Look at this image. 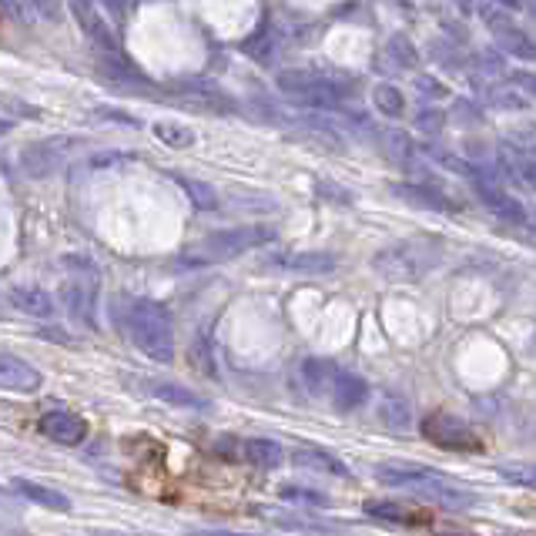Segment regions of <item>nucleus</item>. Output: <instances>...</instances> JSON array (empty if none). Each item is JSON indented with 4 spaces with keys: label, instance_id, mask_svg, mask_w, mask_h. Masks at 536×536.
Wrapping results in <instances>:
<instances>
[{
    "label": "nucleus",
    "instance_id": "nucleus-17",
    "mask_svg": "<svg viewBox=\"0 0 536 536\" xmlns=\"http://www.w3.org/2000/svg\"><path fill=\"white\" fill-rule=\"evenodd\" d=\"M279 496L282 500H292V503H302V506H329V496L312 490V486H295V483H285L279 486Z\"/></svg>",
    "mask_w": 536,
    "mask_h": 536
},
{
    "label": "nucleus",
    "instance_id": "nucleus-3",
    "mask_svg": "<svg viewBox=\"0 0 536 536\" xmlns=\"http://www.w3.org/2000/svg\"><path fill=\"white\" fill-rule=\"evenodd\" d=\"M419 433L426 436V443L446 449V453H483L486 449L483 436L476 433L473 426L463 423V419L453 413H443V409L429 413L423 423H419Z\"/></svg>",
    "mask_w": 536,
    "mask_h": 536
},
{
    "label": "nucleus",
    "instance_id": "nucleus-6",
    "mask_svg": "<svg viewBox=\"0 0 536 536\" xmlns=\"http://www.w3.org/2000/svg\"><path fill=\"white\" fill-rule=\"evenodd\" d=\"M362 510H366V516H372V520L396 523V526H429L436 520V516L423 510V506H409L402 500H366Z\"/></svg>",
    "mask_w": 536,
    "mask_h": 536
},
{
    "label": "nucleus",
    "instance_id": "nucleus-5",
    "mask_svg": "<svg viewBox=\"0 0 536 536\" xmlns=\"http://www.w3.org/2000/svg\"><path fill=\"white\" fill-rule=\"evenodd\" d=\"M37 433L61 446H81L84 439H88L91 426H88V419L71 413V409H47V413L37 419Z\"/></svg>",
    "mask_w": 536,
    "mask_h": 536
},
{
    "label": "nucleus",
    "instance_id": "nucleus-11",
    "mask_svg": "<svg viewBox=\"0 0 536 536\" xmlns=\"http://www.w3.org/2000/svg\"><path fill=\"white\" fill-rule=\"evenodd\" d=\"M376 268L386 279H396V282H416L426 275L429 262H416L413 255L406 252H389V255H379L376 258Z\"/></svg>",
    "mask_w": 536,
    "mask_h": 536
},
{
    "label": "nucleus",
    "instance_id": "nucleus-12",
    "mask_svg": "<svg viewBox=\"0 0 536 536\" xmlns=\"http://www.w3.org/2000/svg\"><path fill=\"white\" fill-rule=\"evenodd\" d=\"M268 520L282 530H292V533H309V536H332V533H342L346 526L339 523H325V520H312V516H295V513H268Z\"/></svg>",
    "mask_w": 536,
    "mask_h": 536
},
{
    "label": "nucleus",
    "instance_id": "nucleus-18",
    "mask_svg": "<svg viewBox=\"0 0 536 536\" xmlns=\"http://www.w3.org/2000/svg\"><path fill=\"white\" fill-rule=\"evenodd\" d=\"M14 305L31 315H51L54 312V302L51 295H41V292H17L14 295Z\"/></svg>",
    "mask_w": 536,
    "mask_h": 536
},
{
    "label": "nucleus",
    "instance_id": "nucleus-13",
    "mask_svg": "<svg viewBox=\"0 0 536 536\" xmlns=\"http://www.w3.org/2000/svg\"><path fill=\"white\" fill-rule=\"evenodd\" d=\"M376 416L389 433H409V426H413V409H409V402L399 396H382Z\"/></svg>",
    "mask_w": 536,
    "mask_h": 536
},
{
    "label": "nucleus",
    "instance_id": "nucleus-9",
    "mask_svg": "<svg viewBox=\"0 0 536 536\" xmlns=\"http://www.w3.org/2000/svg\"><path fill=\"white\" fill-rule=\"evenodd\" d=\"M329 396H332V406L339 409V413H352V409H359V406H366L369 396H372V389H369V382L362 379V376H352V372H339L332 382V389H329Z\"/></svg>",
    "mask_w": 536,
    "mask_h": 536
},
{
    "label": "nucleus",
    "instance_id": "nucleus-16",
    "mask_svg": "<svg viewBox=\"0 0 536 536\" xmlns=\"http://www.w3.org/2000/svg\"><path fill=\"white\" fill-rule=\"evenodd\" d=\"M496 476L520 490H536V463H500L496 466Z\"/></svg>",
    "mask_w": 536,
    "mask_h": 536
},
{
    "label": "nucleus",
    "instance_id": "nucleus-10",
    "mask_svg": "<svg viewBox=\"0 0 536 536\" xmlns=\"http://www.w3.org/2000/svg\"><path fill=\"white\" fill-rule=\"evenodd\" d=\"M148 382V392L168 406H178V409H208V399L198 396L195 389L181 386V382H161V379H145Z\"/></svg>",
    "mask_w": 536,
    "mask_h": 536
},
{
    "label": "nucleus",
    "instance_id": "nucleus-8",
    "mask_svg": "<svg viewBox=\"0 0 536 536\" xmlns=\"http://www.w3.org/2000/svg\"><path fill=\"white\" fill-rule=\"evenodd\" d=\"M292 459H295V466L315 469V473L335 476V480H349V476H352V469L346 466V459H339V456L329 453V449H322V446H309V443L295 446L292 449Z\"/></svg>",
    "mask_w": 536,
    "mask_h": 536
},
{
    "label": "nucleus",
    "instance_id": "nucleus-22",
    "mask_svg": "<svg viewBox=\"0 0 536 536\" xmlns=\"http://www.w3.org/2000/svg\"><path fill=\"white\" fill-rule=\"evenodd\" d=\"M433 536H473V533H459V530H436Z\"/></svg>",
    "mask_w": 536,
    "mask_h": 536
},
{
    "label": "nucleus",
    "instance_id": "nucleus-19",
    "mask_svg": "<svg viewBox=\"0 0 536 536\" xmlns=\"http://www.w3.org/2000/svg\"><path fill=\"white\" fill-rule=\"evenodd\" d=\"M289 268L305 272V275H322V272H329V268H335V258L332 255H295Z\"/></svg>",
    "mask_w": 536,
    "mask_h": 536
},
{
    "label": "nucleus",
    "instance_id": "nucleus-20",
    "mask_svg": "<svg viewBox=\"0 0 536 536\" xmlns=\"http://www.w3.org/2000/svg\"><path fill=\"white\" fill-rule=\"evenodd\" d=\"M188 536H258V533H232V530H188Z\"/></svg>",
    "mask_w": 536,
    "mask_h": 536
},
{
    "label": "nucleus",
    "instance_id": "nucleus-15",
    "mask_svg": "<svg viewBox=\"0 0 536 536\" xmlns=\"http://www.w3.org/2000/svg\"><path fill=\"white\" fill-rule=\"evenodd\" d=\"M335 376H339V369H335L332 362H325V359H305L302 362V379H305V386H309L312 392H329Z\"/></svg>",
    "mask_w": 536,
    "mask_h": 536
},
{
    "label": "nucleus",
    "instance_id": "nucleus-4",
    "mask_svg": "<svg viewBox=\"0 0 536 536\" xmlns=\"http://www.w3.org/2000/svg\"><path fill=\"white\" fill-rule=\"evenodd\" d=\"M215 453L232 459V463H245V466H255V469H279L282 459H285L282 446L272 443V439H235V436H225V439H218Z\"/></svg>",
    "mask_w": 536,
    "mask_h": 536
},
{
    "label": "nucleus",
    "instance_id": "nucleus-21",
    "mask_svg": "<svg viewBox=\"0 0 536 536\" xmlns=\"http://www.w3.org/2000/svg\"><path fill=\"white\" fill-rule=\"evenodd\" d=\"M91 536H145V533H121V530H94Z\"/></svg>",
    "mask_w": 536,
    "mask_h": 536
},
{
    "label": "nucleus",
    "instance_id": "nucleus-7",
    "mask_svg": "<svg viewBox=\"0 0 536 536\" xmlns=\"http://www.w3.org/2000/svg\"><path fill=\"white\" fill-rule=\"evenodd\" d=\"M41 372H37L31 362H24V359H17L11 356V352H4L0 349V389H7V392H37L41 389Z\"/></svg>",
    "mask_w": 536,
    "mask_h": 536
},
{
    "label": "nucleus",
    "instance_id": "nucleus-2",
    "mask_svg": "<svg viewBox=\"0 0 536 536\" xmlns=\"http://www.w3.org/2000/svg\"><path fill=\"white\" fill-rule=\"evenodd\" d=\"M124 329L141 356L155 362L175 359V325H171V312L161 302L134 299L124 312Z\"/></svg>",
    "mask_w": 536,
    "mask_h": 536
},
{
    "label": "nucleus",
    "instance_id": "nucleus-1",
    "mask_svg": "<svg viewBox=\"0 0 536 536\" xmlns=\"http://www.w3.org/2000/svg\"><path fill=\"white\" fill-rule=\"evenodd\" d=\"M376 480L382 486H392V490H409L423 500H433L446 510H466V506L476 503V496L466 490V486L453 483L449 476L436 473V469L416 466V463H402V459H392V463L376 466Z\"/></svg>",
    "mask_w": 536,
    "mask_h": 536
},
{
    "label": "nucleus",
    "instance_id": "nucleus-23",
    "mask_svg": "<svg viewBox=\"0 0 536 536\" xmlns=\"http://www.w3.org/2000/svg\"><path fill=\"white\" fill-rule=\"evenodd\" d=\"M530 536H536V533H530Z\"/></svg>",
    "mask_w": 536,
    "mask_h": 536
},
{
    "label": "nucleus",
    "instance_id": "nucleus-14",
    "mask_svg": "<svg viewBox=\"0 0 536 536\" xmlns=\"http://www.w3.org/2000/svg\"><path fill=\"white\" fill-rule=\"evenodd\" d=\"M14 490L24 496V500H31L37 506H47V510H57V513H67L71 510V500H67L64 493L51 490V486L44 483H34V480H14Z\"/></svg>",
    "mask_w": 536,
    "mask_h": 536
}]
</instances>
